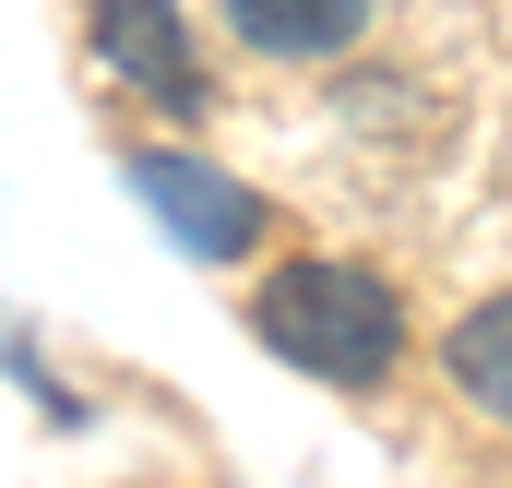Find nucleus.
<instances>
[{
  "label": "nucleus",
  "instance_id": "obj_1",
  "mask_svg": "<svg viewBox=\"0 0 512 488\" xmlns=\"http://www.w3.org/2000/svg\"><path fill=\"white\" fill-rule=\"evenodd\" d=\"M251 334H262V358H286L298 381H334V393H382L405 369V346H417L405 334V286L370 274V262H334V250L262 274Z\"/></svg>",
  "mask_w": 512,
  "mask_h": 488
},
{
  "label": "nucleus",
  "instance_id": "obj_5",
  "mask_svg": "<svg viewBox=\"0 0 512 488\" xmlns=\"http://www.w3.org/2000/svg\"><path fill=\"white\" fill-rule=\"evenodd\" d=\"M441 381H453L489 429H512V286H501V298H477V310L441 334Z\"/></svg>",
  "mask_w": 512,
  "mask_h": 488
},
{
  "label": "nucleus",
  "instance_id": "obj_3",
  "mask_svg": "<svg viewBox=\"0 0 512 488\" xmlns=\"http://www.w3.org/2000/svg\"><path fill=\"white\" fill-rule=\"evenodd\" d=\"M84 36H96L108 84H131L143 108H167V120H203L215 108V72H203L179 0H84Z\"/></svg>",
  "mask_w": 512,
  "mask_h": 488
},
{
  "label": "nucleus",
  "instance_id": "obj_2",
  "mask_svg": "<svg viewBox=\"0 0 512 488\" xmlns=\"http://www.w3.org/2000/svg\"><path fill=\"white\" fill-rule=\"evenodd\" d=\"M120 179H131V203L191 250V262H251V250L274 239V203H262L251 179H227L215 155H191V143H143Z\"/></svg>",
  "mask_w": 512,
  "mask_h": 488
},
{
  "label": "nucleus",
  "instance_id": "obj_4",
  "mask_svg": "<svg viewBox=\"0 0 512 488\" xmlns=\"http://www.w3.org/2000/svg\"><path fill=\"white\" fill-rule=\"evenodd\" d=\"M215 12L251 60H346L382 0H215Z\"/></svg>",
  "mask_w": 512,
  "mask_h": 488
}]
</instances>
